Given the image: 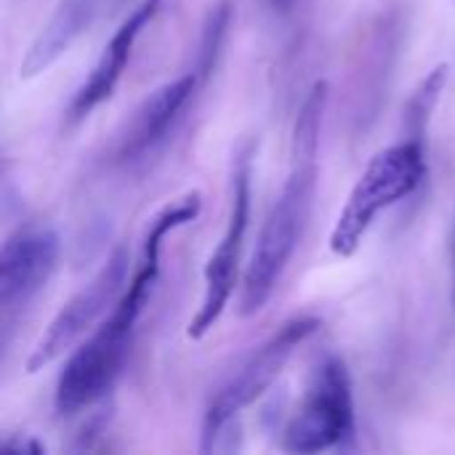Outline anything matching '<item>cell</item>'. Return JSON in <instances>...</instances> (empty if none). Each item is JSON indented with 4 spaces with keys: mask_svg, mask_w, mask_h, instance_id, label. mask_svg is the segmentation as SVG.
I'll return each mask as SVG.
<instances>
[{
    "mask_svg": "<svg viewBox=\"0 0 455 455\" xmlns=\"http://www.w3.org/2000/svg\"><path fill=\"white\" fill-rule=\"evenodd\" d=\"M448 83V67L440 64L435 67L421 83L419 88L411 93L408 99V107H405V131L408 136L405 139H416V141H424L427 136V125H429V117L440 101V93Z\"/></svg>",
    "mask_w": 455,
    "mask_h": 455,
    "instance_id": "12",
    "label": "cell"
},
{
    "mask_svg": "<svg viewBox=\"0 0 455 455\" xmlns=\"http://www.w3.org/2000/svg\"><path fill=\"white\" fill-rule=\"evenodd\" d=\"M453 280H455V243H453Z\"/></svg>",
    "mask_w": 455,
    "mask_h": 455,
    "instance_id": "16",
    "label": "cell"
},
{
    "mask_svg": "<svg viewBox=\"0 0 455 455\" xmlns=\"http://www.w3.org/2000/svg\"><path fill=\"white\" fill-rule=\"evenodd\" d=\"M320 328L317 317H293L283 323L259 349L248 355V360L240 365V371L219 389L216 397H211L205 416H203V453H211L219 448V440L224 432L243 416L245 408H251L283 373L293 352Z\"/></svg>",
    "mask_w": 455,
    "mask_h": 455,
    "instance_id": "5",
    "label": "cell"
},
{
    "mask_svg": "<svg viewBox=\"0 0 455 455\" xmlns=\"http://www.w3.org/2000/svg\"><path fill=\"white\" fill-rule=\"evenodd\" d=\"M163 0H141L123 21L120 27L112 32V37L104 43L101 53L96 56L88 77L83 80V85L75 91L69 109H67V120L69 123H80L85 120L96 107H101L117 88L125 64L133 53V45L139 40V35L147 29V24L157 16Z\"/></svg>",
    "mask_w": 455,
    "mask_h": 455,
    "instance_id": "10",
    "label": "cell"
},
{
    "mask_svg": "<svg viewBox=\"0 0 455 455\" xmlns=\"http://www.w3.org/2000/svg\"><path fill=\"white\" fill-rule=\"evenodd\" d=\"M251 179H253V147H243L235 157L232 171V203H229V219L224 227L221 240L216 243L213 253L205 261L203 269V299L195 312V317L187 325V336L192 341L205 339L213 325L221 320V315L229 307V299L237 285V269L245 248V235L251 224Z\"/></svg>",
    "mask_w": 455,
    "mask_h": 455,
    "instance_id": "6",
    "label": "cell"
},
{
    "mask_svg": "<svg viewBox=\"0 0 455 455\" xmlns=\"http://www.w3.org/2000/svg\"><path fill=\"white\" fill-rule=\"evenodd\" d=\"M325 101H328V83L317 80L309 88L293 125L288 179L259 232L253 256L243 275L240 312L245 317L264 309L307 229L315 187H317V152H320Z\"/></svg>",
    "mask_w": 455,
    "mask_h": 455,
    "instance_id": "2",
    "label": "cell"
},
{
    "mask_svg": "<svg viewBox=\"0 0 455 455\" xmlns=\"http://www.w3.org/2000/svg\"><path fill=\"white\" fill-rule=\"evenodd\" d=\"M357 419H355V392L352 376L341 357L328 355L288 419L280 448L285 453L312 455L323 451H347L355 445Z\"/></svg>",
    "mask_w": 455,
    "mask_h": 455,
    "instance_id": "4",
    "label": "cell"
},
{
    "mask_svg": "<svg viewBox=\"0 0 455 455\" xmlns=\"http://www.w3.org/2000/svg\"><path fill=\"white\" fill-rule=\"evenodd\" d=\"M3 448H8V451H13V453H43L45 448L32 437V435H8V437H3Z\"/></svg>",
    "mask_w": 455,
    "mask_h": 455,
    "instance_id": "14",
    "label": "cell"
},
{
    "mask_svg": "<svg viewBox=\"0 0 455 455\" xmlns=\"http://www.w3.org/2000/svg\"><path fill=\"white\" fill-rule=\"evenodd\" d=\"M203 211L200 192H189L173 205H165L147 227L139 264L120 293L117 304L109 309V315L101 320V325L77 347L72 349L69 360L64 363L59 379H56V395L53 408L61 419L77 416L99 403L107 400L115 381L123 373L139 317L155 291L157 275H160V251L163 240L176 232L179 227L195 221Z\"/></svg>",
    "mask_w": 455,
    "mask_h": 455,
    "instance_id": "1",
    "label": "cell"
},
{
    "mask_svg": "<svg viewBox=\"0 0 455 455\" xmlns=\"http://www.w3.org/2000/svg\"><path fill=\"white\" fill-rule=\"evenodd\" d=\"M203 83L205 80L192 67L189 72L179 75L176 80L155 88L136 107L133 117L128 120L125 131L120 133L117 147H115L117 163H136L147 152H152L160 141H165V136L171 133V128L176 125V120L181 117V112L189 107L192 96L197 93V88Z\"/></svg>",
    "mask_w": 455,
    "mask_h": 455,
    "instance_id": "9",
    "label": "cell"
},
{
    "mask_svg": "<svg viewBox=\"0 0 455 455\" xmlns=\"http://www.w3.org/2000/svg\"><path fill=\"white\" fill-rule=\"evenodd\" d=\"M267 3H269V8H272L275 13L288 16V13H293V11H296V5H299L301 0H267Z\"/></svg>",
    "mask_w": 455,
    "mask_h": 455,
    "instance_id": "15",
    "label": "cell"
},
{
    "mask_svg": "<svg viewBox=\"0 0 455 455\" xmlns=\"http://www.w3.org/2000/svg\"><path fill=\"white\" fill-rule=\"evenodd\" d=\"M59 235L48 227L27 224L5 237L0 251V331L11 344L13 325L51 283L59 264Z\"/></svg>",
    "mask_w": 455,
    "mask_h": 455,
    "instance_id": "8",
    "label": "cell"
},
{
    "mask_svg": "<svg viewBox=\"0 0 455 455\" xmlns=\"http://www.w3.org/2000/svg\"><path fill=\"white\" fill-rule=\"evenodd\" d=\"M229 24H232V3L229 0H221V3H216L208 11L205 24H203L200 51H197V64H195V69L200 72L203 80L211 77V72H213V67H216V61L221 56V48H224Z\"/></svg>",
    "mask_w": 455,
    "mask_h": 455,
    "instance_id": "13",
    "label": "cell"
},
{
    "mask_svg": "<svg viewBox=\"0 0 455 455\" xmlns=\"http://www.w3.org/2000/svg\"><path fill=\"white\" fill-rule=\"evenodd\" d=\"M427 176V149L424 141L403 139L381 149L363 171L357 184L352 187L333 229L328 237V248L339 259H352L363 245L365 235L376 224V219L411 197Z\"/></svg>",
    "mask_w": 455,
    "mask_h": 455,
    "instance_id": "3",
    "label": "cell"
},
{
    "mask_svg": "<svg viewBox=\"0 0 455 455\" xmlns=\"http://www.w3.org/2000/svg\"><path fill=\"white\" fill-rule=\"evenodd\" d=\"M128 248L120 245L115 253L104 261V267L56 312V317L48 323L45 333L35 344V349L27 357V373H37L56 363L61 355L72 352V347L93 331V325L112 309L120 299V293L128 285Z\"/></svg>",
    "mask_w": 455,
    "mask_h": 455,
    "instance_id": "7",
    "label": "cell"
},
{
    "mask_svg": "<svg viewBox=\"0 0 455 455\" xmlns=\"http://www.w3.org/2000/svg\"><path fill=\"white\" fill-rule=\"evenodd\" d=\"M101 0H59L48 21L40 27L29 48L19 61V77L32 80L48 72L72 45L75 40L93 24Z\"/></svg>",
    "mask_w": 455,
    "mask_h": 455,
    "instance_id": "11",
    "label": "cell"
}]
</instances>
